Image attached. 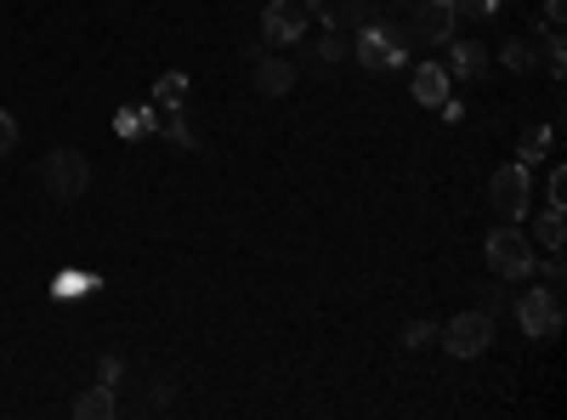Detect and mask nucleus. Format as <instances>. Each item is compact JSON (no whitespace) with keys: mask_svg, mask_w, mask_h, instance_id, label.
<instances>
[{"mask_svg":"<svg viewBox=\"0 0 567 420\" xmlns=\"http://www.w3.org/2000/svg\"><path fill=\"white\" fill-rule=\"evenodd\" d=\"M352 57L363 63V69H397V63H409V29H397V23H363L358 29V41H352Z\"/></svg>","mask_w":567,"mask_h":420,"instance_id":"obj_1","label":"nucleus"},{"mask_svg":"<svg viewBox=\"0 0 567 420\" xmlns=\"http://www.w3.org/2000/svg\"><path fill=\"white\" fill-rule=\"evenodd\" d=\"M483 256H488V268H494L499 279H511V284L533 279V268H540V256H533V239H528V234H517L511 222H506V228H494V234H488Z\"/></svg>","mask_w":567,"mask_h":420,"instance_id":"obj_2","label":"nucleus"},{"mask_svg":"<svg viewBox=\"0 0 567 420\" xmlns=\"http://www.w3.org/2000/svg\"><path fill=\"white\" fill-rule=\"evenodd\" d=\"M517 325L528 341H556L562 336V296L556 284H533L517 296Z\"/></svg>","mask_w":567,"mask_h":420,"instance_id":"obj_3","label":"nucleus"},{"mask_svg":"<svg viewBox=\"0 0 567 420\" xmlns=\"http://www.w3.org/2000/svg\"><path fill=\"white\" fill-rule=\"evenodd\" d=\"M41 188L52 193L57 205L80 200V193L91 188V166H86V154H75V148H52V154L41 159Z\"/></svg>","mask_w":567,"mask_h":420,"instance_id":"obj_4","label":"nucleus"},{"mask_svg":"<svg viewBox=\"0 0 567 420\" xmlns=\"http://www.w3.org/2000/svg\"><path fill=\"white\" fill-rule=\"evenodd\" d=\"M488 200H494V211L506 216V222H522V216H528V205H533V177H528L522 159H517V166H499V171L488 177Z\"/></svg>","mask_w":567,"mask_h":420,"instance_id":"obj_5","label":"nucleus"},{"mask_svg":"<svg viewBox=\"0 0 567 420\" xmlns=\"http://www.w3.org/2000/svg\"><path fill=\"white\" fill-rule=\"evenodd\" d=\"M438 341H443L449 359H483L488 341H494V313H460V318H449Z\"/></svg>","mask_w":567,"mask_h":420,"instance_id":"obj_6","label":"nucleus"},{"mask_svg":"<svg viewBox=\"0 0 567 420\" xmlns=\"http://www.w3.org/2000/svg\"><path fill=\"white\" fill-rule=\"evenodd\" d=\"M454 0H415V7H409V41L415 46H449L454 41Z\"/></svg>","mask_w":567,"mask_h":420,"instance_id":"obj_7","label":"nucleus"},{"mask_svg":"<svg viewBox=\"0 0 567 420\" xmlns=\"http://www.w3.org/2000/svg\"><path fill=\"white\" fill-rule=\"evenodd\" d=\"M261 35L273 41V46L307 41V7H295V0H273V7L261 12Z\"/></svg>","mask_w":567,"mask_h":420,"instance_id":"obj_8","label":"nucleus"},{"mask_svg":"<svg viewBox=\"0 0 567 420\" xmlns=\"http://www.w3.org/2000/svg\"><path fill=\"white\" fill-rule=\"evenodd\" d=\"M307 12L324 23V29H363V23H375L381 18V7L375 0H307Z\"/></svg>","mask_w":567,"mask_h":420,"instance_id":"obj_9","label":"nucleus"},{"mask_svg":"<svg viewBox=\"0 0 567 420\" xmlns=\"http://www.w3.org/2000/svg\"><path fill=\"white\" fill-rule=\"evenodd\" d=\"M250 80L261 97H284V91H295V63L279 52H250Z\"/></svg>","mask_w":567,"mask_h":420,"instance_id":"obj_10","label":"nucleus"},{"mask_svg":"<svg viewBox=\"0 0 567 420\" xmlns=\"http://www.w3.org/2000/svg\"><path fill=\"white\" fill-rule=\"evenodd\" d=\"M409 91H415V103H426V109H443L449 97H454V80H449V69H443V63H415Z\"/></svg>","mask_w":567,"mask_h":420,"instance_id":"obj_11","label":"nucleus"},{"mask_svg":"<svg viewBox=\"0 0 567 420\" xmlns=\"http://www.w3.org/2000/svg\"><path fill=\"white\" fill-rule=\"evenodd\" d=\"M449 80H483L488 75V52L477 41H449Z\"/></svg>","mask_w":567,"mask_h":420,"instance_id":"obj_12","label":"nucleus"},{"mask_svg":"<svg viewBox=\"0 0 567 420\" xmlns=\"http://www.w3.org/2000/svg\"><path fill=\"white\" fill-rule=\"evenodd\" d=\"M114 132L131 137V143L159 137V103H154V109H120V114H114Z\"/></svg>","mask_w":567,"mask_h":420,"instance_id":"obj_13","label":"nucleus"},{"mask_svg":"<svg viewBox=\"0 0 567 420\" xmlns=\"http://www.w3.org/2000/svg\"><path fill=\"white\" fill-rule=\"evenodd\" d=\"M75 415H80V420H114V415H120L114 386H103V381H97L91 393H80V398H75Z\"/></svg>","mask_w":567,"mask_h":420,"instance_id":"obj_14","label":"nucleus"},{"mask_svg":"<svg viewBox=\"0 0 567 420\" xmlns=\"http://www.w3.org/2000/svg\"><path fill=\"white\" fill-rule=\"evenodd\" d=\"M318 69H336V63H347L352 57V41H347V29H324V35L313 41V52H307Z\"/></svg>","mask_w":567,"mask_h":420,"instance_id":"obj_15","label":"nucleus"},{"mask_svg":"<svg viewBox=\"0 0 567 420\" xmlns=\"http://www.w3.org/2000/svg\"><path fill=\"white\" fill-rule=\"evenodd\" d=\"M533 239H540L545 250H562V239H567V211H562V205H551V211L533 216Z\"/></svg>","mask_w":567,"mask_h":420,"instance_id":"obj_16","label":"nucleus"},{"mask_svg":"<svg viewBox=\"0 0 567 420\" xmlns=\"http://www.w3.org/2000/svg\"><path fill=\"white\" fill-rule=\"evenodd\" d=\"M551 143H556V132H551V125H528V132H522V143H517L522 166H533V159H545V154H551Z\"/></svg>","mask_w":567,"mask_h":420,"instance_id":"obj_17","label":"nucleus"},{"mask_svg":"<svg viewBox=\"0 0 567 420\" xmlns=\"http://www.w3.org/2000/svg\"><path fill=\"white\" fill-rule=\"evenodd\" d=\"M533 57H540L545 69H551V75L562 80V69H567V46H562V29H545V41L533 46Z\"/></svg>","mask_w":567,"mask_h":420,"instance_id":"obj_18","label":"nucleus"},{"mask_svg":"<svg viewBox=\"0 0 567 420\" xmlns=\"http://www.w3.org/2000/svg\"><path fill=\"white\" fill-rule=\"evenodd\" d=\"M499 63H506V69H511V75H528V69H533V63H540V57H533V41H522V35H511L506 46H499Z\"/></svg>","mask_w":567,"mask_h":420,"instance_id":"obj_19","label":"nucleus"},{"mask_svg":"<svg viewBox=\"0 0 567 420\" xmlns=\"http://www.w3.org/2000/svg\"><path fill=\"white\" fill-rule=\"evenodd\" d=\"M154 103H159V109L188 103V75H177V69H171V75H159V80H154Z\"/></svg>","mask_w":567,"mask_h":420,"instance_id":"obj_20","label":"nucleus"},{"mask_svg":"<svg viewBox=\"0 0 567 420\" xmlns=\"http://www.w3.org/2000/svg\"><path fill=\"white\" fill-rule=\"evenodd\" d=\"M159 132H165V137H171V143H182L188 154L199 148V137H193V125H188V114H182V103L171 109V120H159Z\"/></svg>","mask_w":567,"mask_h":420,"instance_id":"obj_21","label":"nucleus"},{"mask_svg":"<svg viewBox=\"0 0 567 420\" xmlns=\"http://www.w3.org/2000/svg\"><path fill=\"white\" fill-rule=\"evenodd\" d=\"M438 336H443V330L431 325V318H415V325L404 330V347H409V352H426V347H438Z\"/></svg>","mask_w":567,"mask_h":420,"instance_id":"obj_22","label":"nucleus"},{"mask_svg":"<svg viewBox=\"0 0 567 420\" xmlns=\"http://www.w3.org/2000/svg\"><path fill=\"white\" fill-rule=\"evenodd\" d=\"M499 0H454V18H494Z\"/></svg>","mask_w":567,"mask_h":420,"instance_id":"obj_23","label":"nucleus"},{"mask_svg":"<svg viewBox=\"0 0 567 420\" xmlns=\"http://www.w3.org/2000/svg\"><path fill=\"white\" fill-rule=\"evenodd\" d=\"M120 375H125V364L114 359V352H103V359H97V381H103V386H120Z\"/></svg>","mask_w":567,"mask_h":420,"instance_id":"obj_24","label":"nucleus"},{"mask_svg":"<svg viewBox=\"0 0 567 420\" xmlns=\"http://www.w3.org/2000/svg\"><path fill=\"white\" fill-rule=\"evenodd\" d=\"M12 148H18V120L0 109V154H12Z\"/></svg>","mask_w":567,"mask_h":420,"instance_id":"obj_25","label":"nucleus"},{"mask_svg":"<svg viewBox=\"0 0 567 420\" xmlns=\"http://www.w3.org/2000/svg\"><path fill=\"white\" fill-rule=\"evenodd\" d=\"M562 279H567V268H562V250H551V262H545V284H556V290H562Z\"/></svg>","mask_w":567,"mask_h":420,"instance_id":"obj_26","label":"nucleus"},{"mask_svg":"<svg viewBox=\"0 0 567 420\" xmlns=\"http://www.w3.org/2000/svg\"><path fill=\"white\" fill-rule=\"evenodd\" d=\"M551 205L567 211V177H562V171H551Z\"/></svg>","mask_w":567,"mask_h":420,"instance_id":"obj_27","label":"nucleus"},{"mask_svg":"<svg viewBox=\"0 0 567 420\" xmlns=\"http://www.w3.org/2000/svg\"><path fill=\"white\" fill-rule=\"evenodd\" d=\"M562 18H567L562 0H545V29H562Z\"/></svg>","mask_w":567,"mask_h":420,"instance_id":"obj_28","label":"nucleus"}]
</instances>
